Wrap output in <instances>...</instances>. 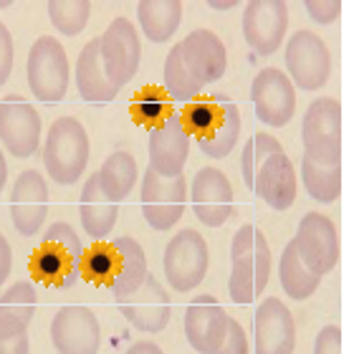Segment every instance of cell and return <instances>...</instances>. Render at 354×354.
Instances as JSON below:
<instances>
[{"mask_svg":"<svg viewBox=\"0 0 354 354\" xmlns=\"http://www.w3.org/2000/svg\"><path fill=\"white\" fill-rule=\"evenodd\" d=\"M271 281V248L259 225H243L230 243L228 294L236 304H253Z\"/></svg>","mask_w":354,"mask_h":354,"instance_id":"6da1fadb","label":"cell"},{"mask_svg":"<svg viewBox=\"0 0 354 354\" xmlns=\"http://www.w3.org/2000/svg\"><path fill=\"white\" fill-rule=\"evenodd\" d=\"M84 245L74 225L53 223L44 233V241L30 256V273L48 286L71 288L79 281Z\"/></svg>","mask_w":354,"mask_h":354,"instance_id":"7a4b0ae2","label":"cell"},{"mask_svg":"<svg viewBox=\"0 0 354 354\" xmlns=\"http://www.w3.org/2000/svg\"><path fill=\"white\" fill-rule=\"evenodd\" d=\"M44 165L53 183L74 185L88 165V134L76 117H59L44 142Z\"/></svg>","mask_w":354,"mask_h":354,"instance_id":"3957f363","label":"cell"},{"mask_svg":"<svg viewBox=\"0 0 354 354\" xmlns=\"http://www.w3.org/2000/svg\"><path fill=\"white\" fill-rule=\"evenodd\" d=\"M304 155L322 165H342V104L322 96L304 114Z\"/></svg>","mask_w":354,"mask_h":354,"instance_id":"277c9868","label":"cell"},{"mask_svg":"<svg viewBox=\"0 0 354 354\" xmlns=\"http://www.w3.org/2000/svg\"><path fill=\"white\" fill-rule=\"evenodd\" d=\"M26 74H28V86L33 96L44 104H56L66 96L71 68H68L66 48L61 46L59 38H36V44L30 46L28 51Z\"/></svg>","mask_w":354,"mask_h":354,"instance_id":"5b68a950","label":"cell"},{"mask_svg":"<svg viewBox=\"0 0 354 354\" xmlns=\"http://www.w3.org/2000/svg\"><path fill=\"white\" fill-rule=\"evenodd\" d=\"M207 263H210L207 243L198 230H180L165 248V279L180 294H187L203 283Z\"/></svg>","mask_w":354,"mask_h":354,"instance_id":"8992f818","label":"cell"},{"mask_svg":"<svg viewBox=\"0 0 354 354\" xmlns=\"http://www.w3.org/2000/svg\"><path fill=\"white\" fill-rule=\"evenodd\" d=\"M294 248L304 266L311 273H317L319 279L332 273L339 261V233H337L332 218H326L324 213L304 215L296 228Z\"/></svg>","mask_w":354,"mask_h":354,"instance_id":"52a82bcc","label":"cell"},{"mask_svg":"<svg viewBox=\"0 0 354 354\" xmlns=\"http://www.w3.org/2000/svg\"><path fill=\"white\" fill-rule=\"evenodd\" d=\"M286 68L291 84L304 91H319L332 74V53L311 30H296L286 44Z\"/></svg>","mask_w":354,"mask_h":354,"instance_id":"ba28073f","label":"cell"},{"mask_svg":"<svg viewBox=\"0 0 354 354\" xmlns=\"http://www.w3.org/2000/svg\"><path fill=\"white\" fill-rule=\"evenodd\" d=\"M142 213L145 221L155 230H170L183 218L185 205H187V183L183 177L167 180L160 177L152 167L145 170L142 177V192H140Z\"/></svg>","mask_w":354,"mask_h":354,"instance_id":"9c48e42d","label":"cell"},{"mask_svg":"<svg viewBox=\"0 0 354 354\" xmlns=\"http://www.w3.org/2000/svg\"><path fill=\"white\" fill-rule=\"evenodd\" d=\"M0 142L6 152L28 160L41 145V114L21 94H8L0 102Z\"/></svg>","mask_w":354,"mask_h":354,"instance_id":"30bf717a","label":"cell"},{"mask_svg":"<svg viewBox=\"0 0 354 354\" xmlns=\"http://www.w3.org/2000/svg\"><path fill=\"white\" fill-rule=\"evenodd\" d=\"M102 41V64L114 86H124L137 76L142 61L140 36L127 18H114L109 28L104 30Z\"/></svg>","mask_w":354,"mask_h":354,"instance_id":"8fae6325","label":"cell"},{"mask_svg":"<svg viewBox=\"0 0 354 354\" xmlns=\"http://www.w3.org/2000/svg\"><path fill=\"white\" fill-rule=\"evenodd\" d=\"M51 342L59 354H96L102 344V326L86 306H61L51 319Z\"/></svg>","mask_w":354,"mask_h":354,"instance_id":"7c38bea8","label":"cell"},{"mask_svg":"<svg viewBox=\"0 0 354 354\" xmlns=\"http://www.w3.org/2000/svg\"><path fill=\"white\" fill-rule=\"evenodd\" d=\"M253 109L266 127H286L296 111L294 84L279 68H263L251 84Z\"/></svg>","mask_w":354,"mask_h":354,"instance_id":"4fadbf2b","label":"cell"},{"mask_svg":"<svg viewBox=\"0 0 354 354\" xmlns=\"http://www.w3.org/2000/svg\"><path fill=\"white\" fill-rule=\"evenodd\" d=\"M192 213L207 228H221L233 215V185L221 170L203 167L190 185Z\"/></svg>","mask_w":354,"mask_h":354,"instance_id":"5bb4252c","label":"cell"},{"mask_svg":"<svg viewBox=\"0 0 354 354\" xmlns=\"http://www.w3.org/2000/svg\"><path fill=\"white\" fill-rule=\"evenodd\" d=\"M230 314L210 294L195 296L185 309V337L198 354H215L228 332Z\"/></svg>","mask_w":354,"mask_h":354,"instance_id":"9a60e30c","label":"cell"},{"mask_svg":"<svg viewBox=\"0 0 354 354\" xmlns=\"http://www.w3.org/2000/svg\"><path fill=\"white\" fill-rule=\"evenodd\" d=\"M288 6L283 0H251L243 10V38L259 56H271L283 44Z\"/></svg>","mask_w":354,"mask_h":354,"instance_id":"2e32d148","label":"cell"},{"mask_svg":"<svg viewBox=\"0 0 354 354\" xmlns=\"http://www.w3.org/2000/svg\"><path fill=\"white\" fill-rule=\"evenodd\" d=\"M190 157V134L185 132L180 114L172 111L162 124L149 129V167L160 177L175 180L185 175Z\"/></svg>","mask_w":354,"mask_h":354,"instance_id":"e0dca14e","label":"cell"},{"mask_svg":"<svg viewBox=\"0 0 354 354\" xmlns=\"http://www.w3.org/2000/svg\"><path fill=\"white\" fill-rule=\"evenodd\" d=\"M296 324L281 299H263L253 317V354H294Z\"/></svg>","mask_w":354,"mask_h":354,"instance_id":"ac0fdd59","label":"cell"},{"mask_svg":"<svg viewBox=\"0 0 354 354\" xmlns=\"http://www.w3.org/2000/svg\"><path fill=\"white\" fill-rule=\"evenodd\" d=\"M48 215V185L38 170H26L15 177L10 190V218L23 238L41 233Z\"/></svg>","mask_w":354,"mask_h":354,"instance_id":"d6986e66","label":"cell"},{"mask_svg":"<svg viewBox=\"0 0 354 354\" xmlns=\"http://www.w3.org/2000/svg\"><path fill=\"white\" fill-rule=\"evenodd\" d=\"M119 309H122L127 322L134 329H140L142 334H160L170 324L172 317L170 296L155 276H147L145 283L132 296L119 301Z\"/></svg>","mask_w":354,"mask_h":354,"instance_id":"ffe728a7","label":"cell"},{"mask_svg":"<svg viewBox=\"0 0 354 354\" xmlns=\"http://www.w3.org/2000/svg\"><path fill=\"white\" fill-rule=\"evenodd\" d=\"M180 51H183V61L187 71L198 79L200 86L215 84L223 79L225 68H228V51L213 30L198 28L187 33L180 41Z\"/></svg>","mask_w":354,"mask_h":354,"instance_id":"44dd1931","label":"cell"},{"mask_svg":"<svg viewBox=\"0 0 354 354\" xmlns=\"http://www.w3.org/2000/svg\"><path fill=\"white\" fill-rule=\"evenodd\" d=\"M253 192L273 210H288L296 200V170L286 152H276L261 165Z\"/></svg>","mask_w":354,"mask_h":354,"instance_id":"7402d4cb","label":"cell"},{"mask_svg":"<svg viewBox=\"0 0 354 354\" xmlns=\"http://www.w3.org/2000/svg\"><path fill=\"white\" fill-rule=\"evenodd\" d=\"M76 88L84 102L91 104H109L117 99L119 86L109 82L102 64V41L91 38L79 53L76 61Z\"/></svg>","mask_w":354,"mask_h":354,"instance_id":"603a6c76","label":"cell"},{"mask_svg":"<svg viewBox=\"0 0 354 354\" xmlns=\"http://www.w3.org/2000/svg\"><path fill=\"white\" fill-rule=\"evenodd\" d=\"M79 215H82V228L86 236L94 241H104L117 225L119 203L109 198V192L104 190L96 172L86 180L79 200Z\"/></svg>","mask_w":354,"mask_h":354,"instance_id":"cb8c5ba5","label":"cell"},{"mask_svg":"<svg viewBox=\"0 0 354 354\" xmlns=\"http://www.w3.org/2000/svg\"><path fill=\"white\" fill-rule=\"evenodd\" d=\"M114 248L119 253V271L111 281V294H114V301H124L127 296H132L137 288L145 283V279L149 276L147 271V256H145V248H142L134 238L129 236H119L114 241Z\"/></svg>","mask_w":354,"mask_h":354,"instance_id":"d4e9b609","label":"cell"},{"mask_svg":"<svg viewBox=\"0 0 354 354\" xmlns=\"http://www.w3.org/2000/svg\"><path fill=\"white\" fill-rule=\"evenodd\" d=\"M142 33L152 44H165L175 36L183 21V3L180 0H142L137 6Z\"/></svg>","mask_w":354,"mask_h":354,"instance_id":"484cf974","label":"cell"},{"mask_svg":"<svg viewBox=\"0 0 354 354\" xmlns=\"http://www.w3.org/2000/svg\"><path fill=\"white\" fill-rule=\"evenodd\" d=\"M213 99L221 106V122L205 140H198V145L203 149V155L213 157V160H223L236 149L238 140H241V111L228 96L218 94Z\"/></svg>","mask_w":354,"mask_h":354,"instance_id":"4316f807","label":"cell"},{"mask_svg":"<svg viewBox=\"0 0 354 354\" xmlns=\"http://www.w3.org/2000/svg\"><path fill=\"white\" fill-rule=\"evenodd\" d=\"M137 160H134L129 152H111L104 165L96 170V177H99V183L106 192H109V198L114 203H122V200L134 190V185H137Z\"/></svg>","mask_w":354,"mask_h":354,"instance_id":"83f0119b","label":"cell"},{"mask_svg":"<svg viewBox=\"0 0 354 354\" xmlns=\"http://www.w3.org/2000/svg\"><path fill=\"white\" fill-rule=\"evenodd\" d=\"M279 279H281L283 291H286L291 299H296V301L309 299L319 288V281H322L317 273H311L309 268L304 266V261L299 259V253H296V248H294V241L286 243V248L281 253Z\"/></svg>","mask_w":354,"mask_h":354,"instance_id":"f1b7e54d","label":"cell"},{"mask_svg":"<svg viewBox=\"0 0 354 354\" xmlns=\"http://www.w3.org/2000/svg\"><path fill=\"white\" fill-rule=\"evenodd\" d=\"M304 187L317 203H334L342 192V165H322L311 157H301Z\"/></svg>","mask_w":354,"mask_h":354,"instance_id":"f546056e","label":"cell"},{"mask_svg":"<svg viewBox=\"0 0 354 354\" xmlns=\"http://www.w3.org/2000/svg\"><path fill=\"white\" fill-rule=\"evenodd\" d=\"M117 271H119V253H117V248H114V243L96 241L91 248L84 251L79 276L86 279L88 283H96V286H111V281H114Z\"/></svg>","mask_w":354,"mask_h":354,"instance_id":"4dcf8cb0","label":"cell"},{"mask_svg":"<svg viewBox=\"0 0 354 354\" xmlns=\"http://www.w3.org/2000/svg\"><path fill=\"white\" fill-rule=\"evenodd\" d=\"M165 91L175 99V102L190 104L195 102L203 91V86L198 84V79L187 71L183 61V51H180V44L172 46V51L167 53V61H165Z\"/></svg>","mask_w":354,"mask_h":354,"instance_id":"1f68e13d","label":"cell"},{"mask_svg":"<svg viewBox=\"0 0 354 354\" xmlns=\"http://www.w3.org/2000/svg\"><path fill=\"white\" fill-rule=\"evenodd\" d=\"M276 152H283L281 142L266 132L253 134L251 140L243 145V152H241V175H243V183L248 190H253V183H256L261 165L271 155H276Z\"/></svg>","mask_w":354,"mask_h":354,"instance_id":"d6a6232c","label":"cell"},{"mask_svg":"<svg viewBox=\"0 0 354 354\" xmlns=\"http://www.w3.org/2000/svg\"><path fill=\"white\" fill-rule=\"evenodd\" d=\"M46 8L53 28L61 30L64 36H79L91 15V3L86 0H51Z\"/></svg>","mask_w":354,"mask_h":354,"instance_id":"836d02e7","label":"cell"},{"mask_svg":"<svg viewBox=\"0 0 354 354\" xmlns=\"http://www.w3.org/2000/svg\"><path fill=\"white\" fill-rule=\"evenodd\" d=\"M180 119H183L185 132L195 134V140H205L221 122V106L215 99H195L185 106Z\"/></svg>","mask_w":354,"mask_h":354,"instance_id":"e575fe53","label":"cell"},{"mask_svg":"<svg viewBox=\"0 0 354 354\" xmlns=\"http://www.w3.org/2000/svg\"><path fill=\"white\" fill-rule=\"evenodd\" d=\"M0 314L13 317L23 324H30L36 314V288L30 281H15L6 294L0 296Z\"/></svg>","mask_w":354,"mask_h":354,"instance_id":"d590c367","label":"cell"},{"mask_svg":"<svg viewBox=\"0 0 354 354\" xmlns=\"http://www.w3.org/2000/svg\"><path fill=\"white\" fill-rule=\"evenodd\" d=\"M132 114L140 124H147L149 129H155L157 124H162L165 119L170 117L172 109L165 99L162 88H145L142 94L134 96Z\"/></svg>","mask_w":354,"mask_h":354,"instance_id":"8d00e7d4","label":"cell"},{"mask_svg":"<svg viewBox=\"0 0 354 354\" xmlns=\"http://www.w3.org/2000/svg\"><path fill=\"white\" fill-rule=\"evenodd\" d=\"M0 354H30L28 324L0 314Z\"/></svg>","mask_w":354,"mask_h":354,"instance_id":"74e56055","label":"cell"},{"mask_svg":"<svg viewBox=\"0 0 354 354\" xmlns=\"http://www.w3.org/2000/svg\"><path fill=\"white\" fill-rule=\"evenodd\" d=\"M304 8L319 26H329L342 15V0H306Z\"/></svg>","mask_w":354,"mask_h":354,"instance_id":"f35d334b","label":"cell"},{"mask_svg":"<svg viewBox=\"0 0 354 354\" xmlns=\"http://www.w3.org/2000/svg\"><path fill=\"white\" fill-rule=\"evenodd\" d=\"M215 354H251L248 352V337H245L243 326L238 324L233 317H230V322H228L225 339H223L221 349H218Z\"/></svg>","mask_w":354,"mask_h":354,"instance_id":"ab89813d","label":"cell"},{"mask_svg":"<svg viewBox=\"0 0 354 354\" xmlns=\"http://www.w3.org/2000/svg\"><path fill=\"white\" fill-rule=\"evenodd\" d=\"M314 354H342V329L339 326L329 324L317 334Z\"/></svg>","mask_w":354,"mask_h":354,"instance_id":"60d3db41","label":"cell"},{"mask_svg":"<svg viewBox=\"0 0 354 354\" xmlns=\"http://www.w3.org/2000/svg\"><path fill=\"white\" fill-rule=\"evenodd\" d=\"M10 71H13V36L0 23V86L8 82Z\"/></svg>","mask_w":354,"mask_h":354,"instance_id":"b9f144b4","label":"cell"},{"mask_svg":"<svg viewBox=\"0 0 354 354\" xmlns=\"http://www.w3.org/2000/svg\"><path fill=\"white\" fill-rule=\"evenodd\" d=\"M10 268H13V251H10V243L6 241V236L0 233V286L8 281Z\"/></svg>","mask_w":354,"mask_h":354,"instance_id":"7bdbcfd3","label":"cell"},{"mask_svg":"<svg viewBox=\"0 0 354 354\" xmlns=\"http://www.w3.org/2000/svg\"><path fill=\"white\" fill-rule=\"evenodd\" d=\"M127 354H165V352L157 347L155 342H134L132 347L127 349Z\"/></svg>","mask_w":354,"mask_h":354,"instance_id":"ee69618b","label":"cell"},{"mask_svg":"<svg viewBox=\"0 0 354 354\" xmlns=\"http://www.w3.org/2000/svg\"><path fill=\"white\" fill-rule=\"evenodd\" d=\"M6 183H8V165H6V157H3V152H0V192H3Z\"/></svg>","mask_w":354,"mask_h":354,"instance_id":"f6af8a7d","label":"cell"},{"mask_svg":"<svg viewBox=\"0 0 354 354\" xmlns=\"http://www.w3.org/2000/svg\"><path fill=\"white\" fill-rule=\"evenodd\" d=\"M207 6L215 8V10H228V8H236L238 3H236V0H228V3H221V0H210Z\"/></svg>","mask_w":354,"mask_h":354,"instance_id":"bcb514c9","label":"cell"},{"mask_svg":"<svg viewBox=\"0 0 354 354\" xmlns=\"http://www.w3.org/2000/svg\"><path fill=\"white\" fill-rule=\"evenodd\" d=\"M8 6H10V3H0V8H8Z\"/></svg>","mask_w":354,"mask_h":354,"instance_id":"7dc6e473","label":"cell"}]
</instances>
